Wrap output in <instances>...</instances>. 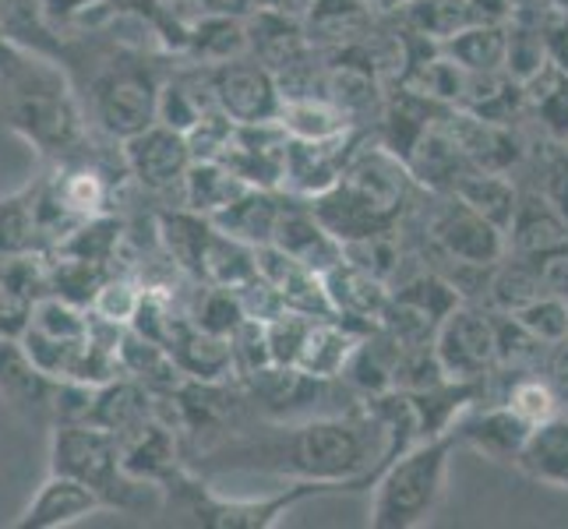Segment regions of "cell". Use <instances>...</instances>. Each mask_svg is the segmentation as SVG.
I'll return each mask as SVG.
<instances>
[{"label":"cell","instance_id":"obj_1","mask_svg":"<svg viewBox=\"0 0 568 529\" xmlns=\"http://www.w3.org/2000/svg\"><path fill=\"white\" fill-rule=\"evenodd\" d=\"M388 462V427L367 399L304 420H283L268 438L247 448V466L286 480L332 484L339 491L371 487Z\"/></svg>","mask_w":568,"mask_h":529},{"label":"cell","instance_id":"obj_2","mask_svg":"<svg viewBox=\"0 0 568 529\" xmlns=\"http://www.w3.org/2000/svg\"><path fill=\"white\" fill-rule=\"evenodd\" d=\"M417 187L420 184L414 181L399 152H392L385 142L367 145L364 139L349 166L343 170L339 184L311 199V208L346 244L364 237V233L403 226V215L414 202Z\"/></svg>","mask_w":568,"mask_h":529},{"label":"cell","instance_id":"obj_3","mask_svg":"<svg viewBox=\"0 0 568 529\" xmlns=\"http://www.w3.org/2000/svg\"><path fill=\"white\" fill-rule=\"evenodd\" d=\"M459 445L456 427L445 435L424 438L409 445L403 456L392 459L375 487L371 498L367 526L375 529H417L430 522L435 508L442 505L445 484H448V462H453V448Z\"/></svg>","mask_w":568,"mask_h":529},{"label":"cell","instance_id":"obj_4","mask_svg":"<svg viewBox=\"0 0 568 529\" xmlns=\"http://www.w3.org/2000/svg\"><path fill=\"white\" fill-rule=\"evenodd\" d=\"M430 208L424 212V241L427 265L435 262H466V265H495L508 254L505 230L487 215L469 208L456 194L430 191Z\"/></svg>","mask_w":568,"mask_h":529},{"label":"cell","instance_id":"obj_5","mask_svg":"<svg viewBox=\"0 0 568 529\" xmlns=\"http://www.w3.org/2000/svg\"><path fill=\"white\" fill-rule=\"evenodd\" d=\"M435 357L448 382H491L498 370V315L487 304L463 301L435 332Z\"/></svg>","mask_w":568,"mask_h":529},{"label":"cell","instance_id":"obj_6","mask_svg":"<svg viewBox=\"0 0 568 529\" xmlns=\"http://www.w3.org/2000/svg\"><path fill=\"white\" fill-rule=\"evenodd\" d=\"M339 495V487L315 484V480H286V487L272 495H254V498H223V495H199L191 505V512L199 522L215 529H272L280 526L290 508H297L311 498Z\"/></svg>","mask_w":568,"mask_h":529},{"label":"cell","instance_id":"obj_7","mask_svg":"<svg viewBox=\"0 0 568 529\" xmlns=\"http://www.w3.org/2000/svg\"><path fill=\"white\" fill-rule=\"evenodd\" d=\"M215 103L233 124H268L283 116V92L276 74L254 57L209 68Z\"/></svg>","mask_w":568,"mask_h":529},{"label":"cell","instance_id":"obj_8","mask_svg":"<svg viewBox=\"0 0 568 529\" xmlns=\"http://www.w3.org/2000/svg\"><path fill=\"white\" fill-rule=\"evenodd\" d=\"M367 139V128H349L332 139L304 142L290 139L286 142V166H283V194L290 199H318V194L332 191L339 184L343 170L354 160V152Z\"/></svg>","mask_w":568,"mask_h":529},{"label":"cell","instance_id":"obj_9","mask_svg":"<svg viewBox=\"0 0 568 529\" xmlns=\"http://www.w3.org/2000/svg\"><path fill=\"white\" fill-rule=\"evenodd\" d=\"M336 382H325L307 375V370L293 367V364H268L262 370H251L244 375V388L251 403L262 409L268 420H304L325 414V399Z\"/></svg>","mask_w":568,"mask_h":529},{"label":"cell","instance_id":"obj_10","mask_svg":"<svg viewBox=\"0 0 568 529\" xmlns=\"http://www.w3.org/2000/svg\"><path fill=\"white\" fill-rule=\"evenodd\" d=\"M505 241H508V254L544 262L558 251H568V215L540 187L523 191L519 208L505 230Z\"/></svg>","mask_w":568,"mask_h":529},{"label":"cell","instance_id":"obj_11","mask_svg":"<svg viewBox=\"0 0 568 529\" xmlns=\"http://www.w3.org/2000/svg\"><path fill=\"white\" fill-rule=\"evenodd\" d=\"M272 244L286 251L290 258H297L318 272H328L336 262H343V241L322 223V215L311 208V202L290 199V194H283V208H280L276 233H272Z\"/></svg>","mask_w":568,"mask_h":529},{"label":"cell","instance_id":"obj_12","mask_svg":"<svg viewBox=\"0 0 568 529\" xmlns=\"http://www.w3.org/2000/svg\"><path fill=\"white\" fill-rule=\"evenodd\" d=\"M530 424H526L516 409H508L501 399L491 406H469L456 424V438L459 445L474 448L477 456L491 459V462H513L519 459L526 438H530Z\"/></svg>","mask_w":568,"mask_h":529},{"label":"cell","instance_id":"obj_13","mask_svg":"<svg viewBox=\"0 0 568 529\" xmlns=\"http://www.w3.org/2000/svg\"><path fill=\"white\" fill-rule=\"evenodd\" d=\"M322 276H325V289L332 301V315L361 332L378 328L382 311L392 293V286L385 279H378L375 272H367L346 258L336 262L328 272H322Z\"/></svg>","mask_w":568,"mask_h":529},{"label":"cell","instance_id":"obj_14","mask_svg":"<svg viewBox=\"0 0 568 529\" xmlns=\"http://www.w3.org/2000/svg\"><path fill=\"white\" fill-rule=\"evenodd\" d=\"M128 160L145 187L166 191L173 184H184L194 155L187 145V134L163 124V128H145L139 134H131Z\"/></svg>","mask_w":568,"mask_h":529},{"label":"cell","instance_id":"obj_15","mask_svg":"<svg viewBox=\"0 0 568 529\" xmlns=\"http://www.w3.org/2000/svg\"><path fill=\"white\" fill-rule=\"evenodd\" d=\"M364 336L367 332L346 325L336 315L311 318L304 328V339H301L293 367H301V370H307V375L325 378V382H343L346 367H349V360H354V353H357Z\"/></svg>","mask_w":568,"mask_h":529},{"label":"cell","instance_id":"obj_16","mask_svg":"<svg viewBox=\"0 0 568 529\" xmlns=\"http://www.w3.org/2000/svg\"><path fill=\"white\" fill-rule=\"evenodd\" d=\"M448 113V110H445ZM445 113L438 116L435 124H430L420 139L406 149V166H409V173H414V181L420 184V187H427V191H438V194H445V191H453L456 187V181L466 173V170H474L469 166V160L463 155V149L456 145V139H453V131H448V124H445Z\"/></svg>","mask_w":568,"mask_h":529},{"label":"cell","instance_id":"obj_17","mask_svg":"<svg viewBox=\"0 0 568 529\" xmlns=\"http://www.w3.org/2000/svg\"><path fill=\"white\" fill-rule=\"evenodd\" d=\"M375 22L378 11L367 0H315L304 18V32L322 53H336L364 43Z\"/></svg>","mask_w":568,"mask_h":529},{"label":"cell","instance_id":"obj_18","mask_svg":"<svg viewBox=\"0 0 568 529\" xmlns=\"http://www.w3.org/2000/svg\"><path fill=\"white\" fill-rule=\"evenodd\" d=\"M280 208H283V191L247 187L237 202L212 215V226L251 247H265L272 244V233H276Z\"/></svg>","mask_w":568,"mask_h":529},{"label":"cell","instance_id":"obj_19","mask_svg":"<svg viewBox=\"0 0 568 529\" xmlns=\"http://www.w3.org/2000/svg\"><path fill=\"white\" fill-rule=\"evenodd\" d=\"M516 469L537 484L568 491V414H558L530 430Z\"/></svg>","mask_w":568,"mask_h":529},{"label":"cell","instance_id":"obj_20","mask_svg":"<svg viewBox=\"0 0 568 529\" xmlns=\"http://www.w3.org/2000/svg\"><path fill=\"white\" fill-rule=\"evenodd\" d=\"M392 18L430 47H442L466 26L484 22L469 0H406Z\"/></svg>","mask_w":568,"mask_h":529},{"label":"cell","instance_id":"obj_21","mask_svg":"<svg viewBox=\"0 0 568 529\" xmlns=\"http://www.w3.org/2000/svg\"><path fill=\"white\" fill-rule=\"evenodd\" d=\"M448 194H456V199H463L469 208L487 215V220L501 230H508V223H513V215L519 208V199H523V191L516 187L513 176L498 173V170H466Z\"/></svg>","mask_w":568,"mask_h":529},{"label":"cell","instance_id":"obj_22","mask_svg":"<svg viewBox=\"0 0 568 529\" xmlns=\"http://www.w3.org/2000/svg\"><path fill=\"white\" fill-rule=\"evenodd\" d=\"M187 47L194 50V57H202L209 68L226 64V61H241V57H251L247 18L205 11L199 22H194V29L187 35Z\"/></svg>","mask_w":568,"mask_h":529},{"label":"cell","instance_id":"obj_23","mask_svg":"<svg viewBox=\"0 0 568 529\" xmlns=\"http://www.w3.org/2000/svg\"><path fill=\"white\" fill-rule=\"evenodd\" d=\"M251 276H258V247H251L230 233L215 230L209 233L205 251H202V265H199V279L209 286H230L237 289Z\"/></svg>","mask_w":568,"mask_h":529},{"label":"cell","instance_id":"obj_24","mask_svg":"<svg viewBox=\"0 0 568 529\" xmlns=\"http://www.w3.org/2000/svg\"><path fill=\"white\" fill-rule=\"evenodd\" d=\"M251 184H244L237 173H233L226 163L220 160H194L187 176H184V202L191 212L212 215L223 212L226 205H233L247 191Z\"/></svg>","mask_w":568,"mask_h":529},{"label":"cell","instance_id":"obj_25","mask_svg":"<svg viewBox=\"0 0 568 529\" xmlns=\"http://www.w3.org/2000/svg\"><path fill=\"white\" fill-rule=\"evenodd\" d=\"M544 297L540 283V265L519 254H505V258L491 268V283H487V307L498 315H516L526 304Z\"/></svg>","mask_w":568,"mask_h":529},{"label":"cell","instance_id":"obj_26","mask_svg":"<svg viewBox=\"0 0 568 529\" xmlns=\"http://www.w3.org/2000/svg\"><path fill=\"white\" fill-rule=\"evenodd\" d=\"M442 50L466 71H505L508 61V26L505 22H474L456 32Z\"/></svg>","mask_w":568,"mask_h":529},{"label":"cell","instance_id":"obj_27","mask_svg":"<svg viewBox=\"0 0 568 529\" xmlns=\"http://www.w3.org/2000/svg\"><path fill=\"white\" fill-rule=\"evenodd\" d=\"M283 128L290 139H304V142H318V139H332V134H343L354 124L349 116L328 100V95L315 92V95H297V100L283 103Z\"/></svg>","mask_w":568,"mask_h":529},{"label":"cell","instance_id":"obj_28","mask_svg":"<svg viewBox=\"0 0 568 529\" xmlns=\"http://www.w3.org/2000/svg\"><path fill=\"white\" fill-rule=\"evenodd\" d=\"M498 399L508 409H516V414L530 427L561 414V399L555 396L551 382H547L540 370H519V375H508V385H505V391Z\"/></svg>","mask_w":568,"mask_h":529},{"label":"cell","instance_id":"obj_29","mask_svg":"<svg viewBox=\"0 0 568 529\" xmlns=\"http://www.w3.org/2000/svg\"><path fill=\"white\" fill-rule=\"evenodd\" d=\"M95 508V491L82 480H57L50 484L43 498L36 501V508L29 512L32 526H57V522H74L89 516Z\"/></svg>","mask_w":568,"mask_h":529},{"label":"cell","instance_id":"obj_30","mask_svg":"<svg viewBox=\"0 0 568 529\" xmlns=\"http://www.w3.org/2000/svg\"><path fill=\"white\" fill-rule=\"evenodd\" d=\"M513 318L523 322L547 346H558L568 339V301H561V297H547L544 293V297H537L534 304L516 311Z\"/></svg>","mask_w":568,"mask_h":529},{"label":"cell","instance_id":"obj_31","mask_svg":"<svg viewBox=\"0 0 568 529\" xmlns=\"http://www.w3.org/2000/svg\"><path fill=\"white\" fill-rule=\"evenodd\" d=\"M237 301H241V307H244V318L262 322V325L276 322L280 315H286V311H290L286 301H283V293H280L276 286H272V283L262 276V272L237 286Z\"/></svg>","mask_w":568,"mask_h":529},{"label":"cell","instance_id":"obj_32","mask_svg":"<svg viewBox=\"0 0 568 529\" xmlns=\"http://www.w3.org/2000/svg\"><path fill=\"white\" fill-rule=\"evenodd\" d=\"M540 265V283L547 297H561L568 301V251H558L551 258L537 262Z\"/></svg>","mask_w":568,"mask_h":529},{"label":"cell","instance_id":"obj_33","mask_svg":"<svg viewBox=\"0 0 568 529\" xmlns=\"http://www.w3.org/2000/svg\"><path fill=\"white\" fill-rule=\"evenodd\" d=\"M262 11H276V14H286V18H297V22H304L307 11L315 8V0H258ZM254 8V11H258Z\"/></svg>","mask_w":568,"mask_h":529},{"label":"cell","instance_id":"obj_34","mask_svg":"<svg viewBox=\"0 0 568 529\" xmlns=\"http://www.w3.org/2000/svg\"><path fill=\"white\" fill-rule=\"evenodd\" d=\"M199 4L212 14H237V18H247L254 8H258V0H199Z\"/></svg>","mask_w":568,"mask_h":529},{"label":"cell","instance_id":"obj_35","mask_svg":"<svg viewBox=\"0 0 568 529\" xmlns=\"http://www.w3.org/2000/svg\"><path fill=\"white\" fill-rule=\"evenodd\" d=\"M367 4L375 8L378 14H396V11L406 4V0H367Z\"/></svg>","mask_w":568,"mask_h":529},{"label":"cell","instance_id":"obj_36","mask_svg":"<svg viewBox=\"0 0 568 529\" xmlns=\"http://www.w3.org/2000/svg\"><path fill=\"white\" fill-rule=\"evenodd\" d=\"M565 414H568V406H565Z\"/></svg>","mask_w":568,"mask_h":529}]
</instances>
